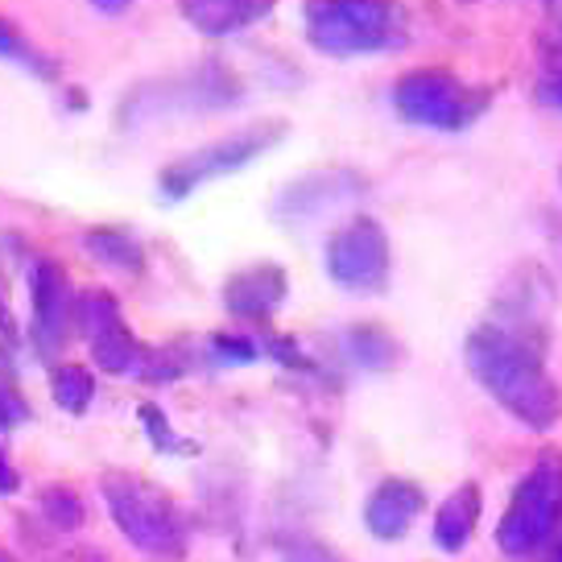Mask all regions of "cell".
Here are the masks:
<instances>
[{
    "mask_svg": "<svg viewBox=\"0 0 562 562\" xmlns=\"http://www.w3.org/2000/svg\"><path fill=\"white\" fill-rule=\"evenodd\" d=\"M468 369L475 385L488 393L505 414L529 426V430H554L559 422V385L546 369V348L526 335H513L496 323H480L468 344Z\"/></svg>",
    "mask_w": 562,
    "mask_h": 562,
    "instance_id": "cell-1",
    "label": "cell"
},
{
    "mask_svg": "<svg viewBox=\"0 0 562 562\" xmlns=\"http://www.w3.org/2000/svg\"><path fill=\"white\" fill-rule=\"evenodd\" d=\"M100 492L124 542L137 546L149 559H182L191 546V517L182 513L170 492L124 468H108L100 475Z\"/></svg>",
    "mask_w": 562,
    "mask_h": 562,
    "instance_id": "cell-2",
    "label": "cell"
},
{
    "mask_svg": "<svg viewBox=\"0 0 562 562\" xmlns=\"http://www.w3.org/2000/svg\"><path fill=\"white\" fill-rule=\"evenodd\" d=\"M306 42L331 58L397 50L409 34V21L385 0H315L302 13Z\"/></svg>",
    "mask_w": 562,
    "mask_h": 562,
    "instance_id": "cell-3",
    "label": "cell"
},
{
    "mask_svg": "<svg viewBox=\"0 0 562 562\" xmlns=\"http://www.w3.org/2000/svg\"><path fill=\"white\" fill-rule=\"evenodd\" d=\"M492 88H475L463 83L459 75L442 67H418L405 70L402 79L389 88L393 112L405 124H418V128H435V133H463L472 128L484 112H488Z\"/></svg>",
    "mask_w": 562,
    "mask_h": 562,
    "instance_id": "cell-4",
    "label": "cell"
},
{
    "mask_svg": "<svg viewBox=\"0 0 562 562\" xmlns=\"http://www.w3.org/2000/svg\"><path fill=\"white\" fill-rule=\"evenodd\" d=\"M240 95H245L240 70L211 58V63L182 70L175 79H154V83H140L137 91H128L121 108V124L158 121L170 112H220V108L240 104Z\"/></svg>",
    "mask_w": 562,
    "mask_h": 562,
    "instance_id": "cell-5",
    "label": "cell"
},
{
    "mask_svg": "<svg viewBox=\"0 0 562 562\" xmlns=\"http://www.w3.org/2000/svg\"><path fill=\"white\" fill-rule=\"evenodd\" d=\"M290 133V121H257L240 128V133H228V137L220 140H207V145H199L191 154H182L175 158L170 166H161L158 175V191L170 199V203H182L194 187H203L211 178H224V175H236V170H245L248 161H257L265 149H273L281 137Z\"/></svg>",
    "mask_w": 562,
    "mask_h": 562,
    "instance_id": "cell-6",
    "label": "cell"
},
{
    "mask_svg": "<svg viewBox=\"0 0 562 562\" xmlns=\"http://www.w3.org/2000/svg\"><path fill=\"white\" fill-rule=\"evenodd\" d=\"M559 468L554 459L546 456L538 468H529V475L513 488L509 509L496 526V546L509 554V559H533L542 546H550L554 526H559Z\"/></svg>",
    "mask_w": 562,
    "mask_h": 562,
    "instance_id": "cell-7",
    "label": "cell"
},
{
    "mask_svg": "<svg viewBox=\"0 0 562 562\" xmlns=\"http://www.w3.org/2000/svg\"><path fill=\"white\" fill-rule=\"evenodd\" d=\"M75 327L83 335L95 369L108 376H140L149 344H140L133 327L124 323V311L112 290H83L75 299Z\"/></svg>",
    "mask_w": 562,
    "mask_h": 562,
    "instance_id": "cell-8",
    "label": "cell"
},
{
    "mask_svg": "<svg viewBox=\"0 0 562 562\" xmlns=\"http://www.w3.org/2000/svg\"><path fill=\"white\" fill-rule=\"evenodd\" d=\"M327 278L351 294H381L393 273L389 232L372 215H351L344 228L327 240Z\"/></svg>",
    "mask_w": 562,
    "mask_h": 562,
    "instance_id": "cell-9",
    "label": "cell"
},
{
    "mask_svg": "<svg viewBox=\"0 0 562 562\" xmlns=\"http://www.w3.org/2000/svg\"><path fill=\"white\" fill-rule=\"evenodd\" d=\"M75 327V285L67 269L50 257H37L30 273V339L37 356L50 360L54 351L67 344V331Z\"/></svg>",
    "mask_w": 562,
    "mask_h": 562,
    "instance_id": "cell-10",
    "label": "cell"
},
{
    "mask_svg": "<svg viewBox=\"0 0 562 562\" xmlns=\"http://www.w3.org/2000/svg\"><path fill=\"white\" fill-rule=\"evenodd\" d=\"M290 294V278L281 265H248V269H236L228 281H224V306L228 315L248 318V323H265L269 315H278V306Z\"/></svg>",
    "mask_w": 562,
    "mask_h": 562,
    "instance_id": "cell-11",
    "label": "cell"
},
{
    "mask_svg": "<svg viewBox=\"0 0 562 562\" xmlns=\"http://www.w3.org/2000/svg\"><path fill=\"white\" fill-rule=\"evenodd\" d=\"M426 509V492L414 484V480H381L372 488L369 505H364V526H369L372 538L381 542H402L405 533L414 529V521Z\"/></svg>",
    "mask_w": 562,
    "mask_h": 562,
    "instance_id": "cell-12",
    "label": "cell"
},
{
    "mask_svg": "<svg viewBox=\"0 0 562 562\" xmlns=\"http://www.w3.org/2000/svg\"><path fill=\"white\" fill-rule=\"evenodd\" d=\"M269 13H273L269 0H187V4H182L187 25H194L203 37L245 34L252 25L269 21Z\"/></svg>",
    "mask_w": 562,
    "mask_h": 562,
    "instance_id": "cell-13",
    "label": "cell"
},
{
    "mask_svg": "<svg viewBox=\"0 0 562 562\" xmlns=\"http://www.w3.org/2000/svg\"><path fill=\"white\" fill-rule=\"evenodd\" d=\"M480 509H484V492L475 480H463L459 488H451V496L435 513V526H430V538L442 554H463L468 550L475 526H480Z\"/></svg>",
    "mask_w": 562,
    "mask_h": 562,
    "instance_id": "cell-14",
    "label": "cell"
},
{
    "mask_svg": "<svg viewBox=\"0 0 562 562\" xmlns=\"http://www.w3.org/2000/svg\"><path fill=\"white\" fill-rule=\"evenodd\" d=\"M364 191V182L348 170H318V175L302 178L294 187H285L278 199V215L281 220H306V215H315V211L331 207L335 199H344V194H356Z\"/></svg>",
    "mask_w": 562,
    "mask_h": 562,
    "instance_id": "cell-15",
    "label": "cell"
},
{
    "mask_svg": "<svg viewBox=\"0 0 562 562\" xmlns=\"http://www.w3.org/2000/svg\"><path fill=\"white\" fill-rule=\"evenodd\" d=\"M83 248L108 269H121V273H140L145 269V245L133 228L124 224H100V228L83 232Z\"/></svg>",
    "mask_w": 562,
    "mask_h": 562,
    "instance_id": "cell-16",
    "label": "cell"
},
{
    "mask_svg": "<svg viewBox=\"0 0 562 562\" xmlns=\"http://www.w3.org/2000/svg\"><path fill=\"white\" fill-rule=\"evenodd\" d=\"M348 356L360 369L389 372L402 360V348H397V339L381 323H356V327H348Z\"/></svg>",
    "mask_w": 562,
    "mask_h": 562,
    "instance_id": "cell-17",
    "label": "cell"
},
{
    "mask_svg": "<svg viewBox=\"0 0 562 562\" xmlns=\"http://www.w3.org/2000/svg\"><path fill=\"white\" fill-rule=\"evenodd\" d=\"M50 397L63 414H88L95 397V376L83 364H54L50 369Z\"/></svg>",
    "mask_w": 562,
    "mask_h": 562,
    "instance_id": "cell-18",
    "label": "cell"
},
{
    "mask_svg": "<svg viewBox=\"0 0 562 562\" xmlns=\"http://www.w3.org/2000/svg\"><path fill=\"white\" fill-rule=\"evenodd\" d=\"M0 58L21 63V67L42 75V79H54V75H58V58H50L46 50H37L34 37H25V30H21L13 18H4V13H0Z\"/></svg>",
    "mask_w": 562,
    "mask_h": 562,
    "instance_id": "cell-19",
    "label": "cell"
},
{
    "mask_svg": "<svg viewBox=\"0 0 562 562\" xmlns=\"http://www.w3.org/2000/svg\"><path fill=\"white\" fill-rule=\"evenodd\" d=\"M137 422H140V430L149 435V447H154V451H161V456H199V442L182 439V435L175 430V422L166 418L154 402L140 405Z\"/></svg>",
    "mask_w": 562,
    "mask_h": 562,
    "instance_id": "cell-20",
    "label": "cell"
},
{
    "mask_svg": "<svg viewBox=\"0 0 562 562\" xmlns=\"http://www.w3.org/2000/svg\"><path fill=\"white\" fill-rule=\"evenodd\" d=\"M37 509H42V517H46L54 529H63V533L83 526V501H79V492L70 488V484H50V488H42Z\"/></svg>",
    "mask_w": 562,
    "mask_h": 562,
    "instance_id": "cell-21",
    "label": "cell"
},
{
    "mask_svg": "<svg viewBox=\"0 0 562 562\" xmlns=\"http://www.w3.org/2000/svg\"><path fill=\"white\" fill-rule=\"evenodd\" d=\"M257 351L273 356V360L285 364L290 372H315V360L302 351V344L294 339V335H265L261 344H257Z\"/></svg>",
    "mask_w": 562,
    "mask_h": 562,
    "instance_id": "cell-22",
    "label": "cell"
},
{
    "mask_svg": "<svg viewBox=\"0 0 562 562\" xmlns=\"http://www.w3.org/2000/svg\"><path fill=\"white\" fill-rule=\"evenodd\" d=\"M211 356L220 364H252L261 351H257V339L248 335H211Z\"/></svg>",
    "mask_w": 562,
    "mask_h": 562,
    "instance_id": "cell-23",
    "label": "cell"
},
{
    "mask_svg": "<svg viewBox=\"0 0 562 562\" xmlns=\"http://www.w3.org/2000/svg\"><path fill=\"white\" fill-rule=\"evenodd\" d=\"M281 562H339L318 542H281Z\"/></svg>",
    "mask_w": 562,
    "mask_h": 562,
    "instance_id": "cell-24",
    "label": "cell"
},
{
    "mask_svg": "<svg viewBox=\"0 0 562 562\" xmlns=\"http://www.w3.org/2000/svg\"><path fill=\"white\" fill-rule=\"evenodd\" d=\"M21 418H25L21 402L13 397V393H9V389L0 385V430H9V426H13V422H21Z\"/></svg>",
    "mask_w": 562,
    "mask_h": 562,
    "instance_id": "cell-25",
    "label": "cell"
},
{
    "mask_svg": "<svg viewBox=\"0 0 562 562\" xmlns=\"http://www.w3.org/2000/svg\"><path fill=\"white\" fill-rule=\"evenodd\" d=\"M21 488V475L18 468H13V459L4 456V447H0V496H9V492Z\"/></svg>",
    "mask_w": 562,
    "mask_h": 562,
    "instance_id": "cell-26",
    "label": "cell"
},
{
    "mask_svg": "<svg viewBox=\"0 0 562 562\" xmlns=\"http://www.w3.org/2000/svg\"><path fill=\"white\" fill-rule=\"evenodd\" d=\"M0 335L4 339L18 335V323H13V311H9V299H4V285H0Z\"/></svg>",
    "mask_w": 562,
    "mask_h": 562,
    "instance_id": "cell-27",
    "label": "cell"
},
{
    "mask_svg": "<svg viewBox=\"0 0 562 562\" xmlns=\"http://www.w3.org/2000/svg\"><path fill=\"white\" fill-rule=\"evenodd\" d=\"M0 562H13V559H4V554H0Z\"/></svg>",
    "mask_w": 562,
    "mask_h": 562,
    "instance_id": "cell-28",
    "label": "cell"
}]
</instances>
